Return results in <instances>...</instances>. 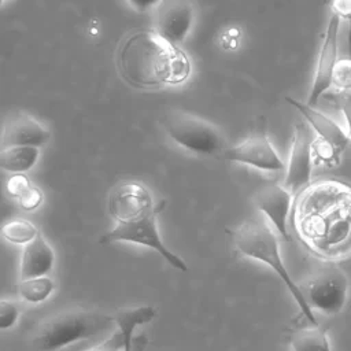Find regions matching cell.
<instances>
[{"label": "cell", "instance_id": "1", "mask_svg": "<svg viewBox=\"0 0 351 351\" xmlns=\"http://www.w3.org/2000/svg\"><path fill=\"white\" fill-rule=\"evenodd\" d=\"M117 67L122 80L137 89L182 84L192 70L185 52L155 30L129 34L118 47Z\"/></svg>", "mask_w": 351, "mask_h": 351}, {"label": "cell", "instance_id": "2", "mask_svg": "<svg viewBox=\"0 0 351 351\" xmlns=\"http://www.w3.org/2000/svg\"><path fill=\"white\" fill-rule=\"evenodd\" d=\"M114 318L97 311L69 310L45 319L33 333L37 351H62L74 344L95 340L111 332Z\"/></svg>", "mask_w": 351, "mask_h": 351}, {"label": "cell", "instance_id": "3", "mask_svg": "<svg viewBox=\"0 0 351 351\" xmlns=\"http://www.w3.org/2000/svg\"><path fill=\"white\" fill-rule=\"evenodd\" d=\"M233 241L240 254L247 258L267 265L285 284L302 314L313 324L318 325L313 308L308 306L302 289L289 276L280 254V245L276 234L265 222H245L233 232Z\"/></svg>", "mask_w": 351, "mask_h": 351}, {"label": "cell", "instance_id": "4", "mask_svg": "<svg viewBox=\"0 0 351 351\" xmlns=\"http://www.w3.org/2000/svg\"><path fill=\"white\" fill-rule=\"evenodd\" d=\"M163 126L176 144L192 154L213 156L225 151V138L221 130L193 114L169 112L163 119Z\"/></svg>", "mask_w": 351, "mask_h": 351}, {"label": "cell", "instance_id": "5", "mask_svg": "<svg viewBox=\"0 0 351 351\" xmlns=\"http://www.w3.org/2000/svg\"><path fill=\"white\" fill-rule=\"evenodd\" d=\"M159 211L160 210L154 211L137 219H132L126 222H115V226L110 232H107L104 236H101L100 240L101 243L126 241V243H133V244L152 248L163 259H166L174 269L186 271L188 266L184 262V259L180 258L171 250H169L159 234L158 223H156V215Z\"/></svg>", "mask_w": 351, "mask_h": 351}, {"label": "cell", "instance_id": "6", "mask_svg": "<svg viewBox=\"0 0 351 351\" xmlns=\"http://www.w3.org/2000/svg\"><path fill=\"white\" fill-rule=\"evenodd\" d=\"M348 288L350 281L347 274L340 267L329 266L313 276L307 281L306 289H300L311 308L326 315H335L343 310L347 302Z\"/></svg>", "mask_w": 351, "mask_h": 351}, {"label": "cell", "instance_id": "7", "mask_svg": "<svg viewBox=\"0 0 351 351\" xmlns=\"http://www.w3.org/2000/svg\"><path fill=\"white\" fill-rule=\"evenodd\" d=\"M108 214L115 222H126L141 218L163 207V202L155 206L148 188L140 182L125 181L118 184L108 196Z\"/></svg>", "mask_w": 351, "mask_h": 351}, {"label": "cell", "instance_id": "8", "mask_svg": "<svg viewBox=\"0 0 351 351\" xmlns=\"http://www.w3.org/2000/svg\"><path fill=\"white\" fill-rule=\"evenodd\" d=\"M314 141L315 138L311 137L310 129L303 122L295 125L293 140L284 180V186L292 195L299 193L302 189L310 185L314 165Z\"/></svg>", "mask_w": 351, "mask_h": 351}, {"label": "cell", "instance_id": "9", "mask_svg": "<svg viewBox=\"0 0 351 351\" xmlns=\"http://www.w3.org/2000/svg\"><path fill=\"white\" fill-rule=\"evenodd\" d=\"M222 154L226 160L247 165L263 171H280L285 169V163L265 132L251 134L244 141L226 148Z\"/></svg>", "mask_w": 351, "mask_h": 351}, {"label": "cell", "instance_id": "10", "mask_svg": "<svg viewBox=\"0 0 351 351\" xmlns=\"http://www.w3.org/2000/svg\"><path fill=\"white\" fill-rule=\"evenodd\" d=\"M340 19L341 18L337 14H332L325 30L324 41H322L319 56L317 60L311 90L307 99V104L311 107H314L318 103L321 96L333 84V73L339 62L337 60V37H339V29H340Z\"/></svg>", "mask_w": 351, "mask_h": 351}, {"label": "cell", "instance_id": "11", "mask_svg": "<svg viewBox=\"0 0 351 351\" xmlns=\"http://www.w3.org/2000/svg\"><path fill=\"white\" fill-rule=\"evenodd\" d=\"M292 197L293 195L285 186L276 182L261 186L254 195L255 207L267 217L276 230L287 241L291 240L287 229V219L292 206Z\"/></svg>", "mask_w": 351, "mask_h": 351}, {"label": "cell", "instance_id": "12", "mask_svg": "<svg viewBox=\"0 0 351 351\" xmlns=\"http://www.w3.org/2000/svg\"><path fill=\"white\" fill-rule=\"evenodd\" d=\"M195 22V10L188 0H173L156 16L155 32L177 45L189 34Z\"/></svg>", "mask_w": 351, "mask_h": 351}, {"label": "cell", "instance_id": "13", "mask_svg": "<svg viewBox=\"0 0 351 351\" xmlns=\"http://www.w3.org/2000/svg\"><path fill=\"white\" fill-rule=\"evenodd\" d=\"M49 138L48 129L36 118L21 114L5 122L1 134V148L43 147Z\"/></svg>", "mask_w": 351, "mask_h": 351}, {"label": "cell", "instance_id": "14", "mask_svg": "<svg viewBox=\"0 0 351 351\" xmlns=\"http://www.w3.org/2000/svg\"><path fill=\"white\" fill-rule=\"evenodd\" d=\"M285 100L302 114L310 128L317 133V138L329 144L339 154H341L344 148L351 143L348 133H346L335 121L328 118L325 114L314 110L307 103H302L293 97H285Z\"/></svg>", "mask_w": 351, "mask_h": 351}, {"label": "cell", "instance_id": "15", "mask_svg": "<svg viewBox=\"0 0 351 351\" xmlns=\"http://www.w3.org/2000/svg\"><path fill=\"white\" fill-rule=\"evenodd\" d=\"M55 265V252L45 237L38 234L25 244L21 258V278L47 276Z\"/></svg>", "mask_w": 351, "mask_h": 351}, {"label": "cell", "instance_id": "16", "mask_svg": "<svg viewBox=\"0 0 351 351\" xmlns=\"http://www.w3.org/2000/svg\"><path fill=\"white\" fill-rule=\"evenodd\" d=\"M155 317L156 311L151 306H138L134 308L118 311L115 315H112L121 339L122 351H132L133 335L136 328L151 322Z\"/></svg>", "mask_w": 351, "mask_h": 351}, {"label": "cell", "instance_id": "17", "mask_svg": "<svg viewBox=\"0 0 351 351\" xmlns=\"http://www.w3.org/2000/svg\"><path fill=\"white\" fill-rule=\"evenodd\" d=\"M40 148L37 147H8L1 148L0 167L12 174L29 171L38 160Z\"/></svg>", "mask_w": 351, "mask_h": 351}, {"label": "cell", "instance_id": "18", "mask_svg": "<svg viewBox=\"0 0 351 351\" xmlns=\"http://www.w3.org/2000/svg\"><path fill=\"white\" fill-rule=\"evenodd\" d=\"M289 343L291 351H330L326 332L318 325L298 329Z\"/></svg>", "mask_w": 351, "mask_h": 351}, {"label": "cell", "instance_id": "19", "mask_svg": "<svg viewBox=\"0 0 351 351\" xmlns=\"http://www.w3.org/2000/svg\"><path fill=\"white\" fill-rule=\"evenodd\" d=\"M53 289H55V282L48 276L25 278V280H21L18 285V292L21 298L29 303L44 302L53 292Z\"/></svg>", "mask_w": 351, "mask_h": 351}, {"label": "cell", "instance_id": "20", "mask_svg": "<svg viewBox=\"0 0 351 351\" xmlns=\"http://www.w3.org/2000/svg\"><path fill=\"white\" fill-rule=\"evenodd\" d=\"M38 234L37 228L27 219L14 218L1 226V236L12 244H27Z\"/></svg>", "mask_w": 351, "mask_h": 351}, {"label": "cell", "instance_id": "21", "mask_svg": "<svg viewBox=\"0 0 351 351\" xmlns=\"http://www.w3.org/2000/svg\"><path fill=\"white\" fill-rule=\"evenodd\" d=\"M343 90H351V58L340 59L335 67L333 84Z\"/></svg>", "mask_w": 351, "mask_h": 351}, {"label": "cell", "instance_id": "22", "mask_svg": "<svg viewBox=\"0 0 351 351\" xmlns=\"http://www.w3.org/2000/svg\"><path fill=\"white\" fill-rule=\"evenodd\" d=\"M32 181L29 180V177L25 174V173H16V174H12L8 180H7V184H5V189H7V193L14 197V199H19L25 192L29 191V188L32 186Z\"/></svg>", "mask_w": 351, "mask_h": 351}, {"label": "cell", "instance_id": "23", "mask_svg": "<svg viewBox=\"0 0 351 351\" xmlns=\"http://www.w3.org/2000/svg\"><path fill=\"white\" fill-rule=\"evenodd\" d=\"M19 317V308L15 303L1 299L0 300V328L8 329L15 325Z\"/></svg>", "mask_w": 351, "mask_h": 351}, {"label": "cell", "instance_id": "24", "mask_svg": "<svg viewBox=\"0 0 351 351\" xmlns=\"http://www.w3.org/2000/svg\"><path fill=\"white\" fill-rule=\"evenodd\" d=\"M44 202V193L40 188H37L36 185H32L29 188L27 192H25L19 199L18 203L19 206L26 210V211H33L36 208H38L41 206V203Z\"/></svg>", "mask_w": 351, "mask_h": 351}, {"label": "cell", "instance_id": "25", "mask_svg": "<svg viewBox=\"0 0 351 351\" xmlns=\"http://www.w3.org/2000/svg\"><path fill=\"white\" fill-rule=\"evenodd\" d=\"M333 14H337L340 18L346 19L348 23V56L351 58V0H332L330 4Z\"/></svg>", "mask_w": 351, "mask_h": 351}, {"label": "cell", "instance_id": "26", "mask_svg": "<svg viewBox=\"0 0 351 351\" xmlns=\"http://www.w3.org/2000/svg\"><path fill=\"white\" fill-rule=\"evenodd\" d=\"M129 7L136 12H148L155 10L163 0H126Z\"/></svg>", "mask_w": 351, "mask_h": 351}, {"label": "cell", "instance_id": "27", "mask_svg": "<svg viewBox=\"0 0 351 351\" xmlns=\"http://www.w3.org/2000/svg\"><path fill=\"white\" fill-rule=\"evenodd\" d=\"M340 107H341V112H343L346 123H347L348 136L351 138V90L344 92L341 101H340Z\"/></svg>", "mask_w": 351, "mask_h": 351}, {"label": "cell", "instance_id": "28", "mask_svg": "<svg viewBox=\"0 0 351 351\" xmlns=\"http://www.w3.org/2000/svg\"><path fill=\"white\" fill-rule=\"evenodd\" d=\"M114 339H115V335L111 337V340H108V341H106V343L100 344L97 348H95V350H92V351H108V346H111V344H112Z\"/></svg>", "mask_w": 351, "mask_h": 351}, {"label": "cell", "instance_id": "29", "mask_svg": "<svg viewBox=\"0 0 351 351\" xmlns=\"http://www.w3.org/2000/svg\"><path fill=\"white\" fill-rule=\"evenodd\" d=\"M3 1H4V0H3Z\"/></svg>", "mask_w": 351, "mask_h": 351}]
</instances>
